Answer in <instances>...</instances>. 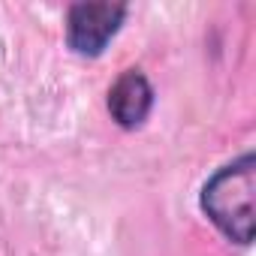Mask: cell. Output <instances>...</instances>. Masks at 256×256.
I'll return each mask as SVG.
<instances>
[{
  "label": "cell",
  "mask_w": 256,
  "mask_h": 256,
  "mask_svg": "<svg viewBox=\"0 0 256 256\" xmlns=\"http://www.w3.org/2000/svg\"><path fill=\"white\" fill-rule=\"evenodd\" d=\"M253 190L256 163L253 154H241L235 163L217 169L202 187V211L235 244L253 241Z\"/></svg>",
  "instance_id": "1"
},
{
  "label": "cell",
  "mask_w": 256,
  "mask_h": 256,
  "mask_svg": "<svg viewBox=\"0 0 256 256\" xmlns=\"http://www.w3.org/2000/svg\"><path fill=\"white\" fill-rule=\"evenodd\" d=\"M124 16H126V4H108V0L70 6V16H66L70 48L78 54H88V58L102 54L108 40L120 30Z\"/></svg>",
  "instance_id": "2"
},
{
  "label": "cell",
  "mask_w": 256,
  "mask_h": 256,
  "mask_svg": "<svg viewBox=\"0 0 256 256\" xmlns=\"http://www.w3.org/2000/svg\"><path fill=\"white\" fill-rule=\"evenodd\" d=\"M154 106V90L151 82L139 70H126L108 90V112L124 130H136L145 124Z\"/></svg>",
  "instance_id": "3"
}]
</instances>
